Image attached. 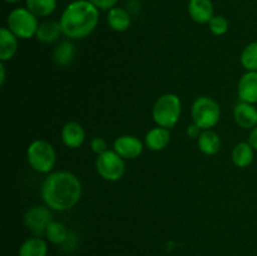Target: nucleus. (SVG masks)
Listing matches in <instances>:
<instances>
[{
    "label": "nucleus",
    "instance_id": "1",
    "mask_svg": "<svg viewBox=\"0 0 257 256\" xmlns=\"http://www.w3.org/2000/svg\"><path fill=\"white\" fill-rule=\"evenodd\" d=\"M45 205L54 211H68L82 197V183L72 172L58 171L45 177L40 188Z\"/></svg>",
    "mask_w": 257,
    "mask_h": 256
},
{
    "label": "nucleus",
    "instance_id": "2",
    "mask_svg": "<svg viewBox=\"0 0 257 256\" xmlns=\"http://www.w3.org/2000/svg\"><path fill=\"white\" fill-rule=\"evenodd\" d=\"M99 9L89 0H75L70 3L60 17L63 34L69 39H83L97 28Z\"/></svg>",
    "mask_w": 257,
    "mask_h": 256
},
{
    "label": "nucleus",
    "instance_id": "3",
    "mask_svg": "<svg viewBox=\"0 0 257 256\" xmlns=\"http://www.w3.org/2000/svg\"><path fill=\"white\" fill-rule=\"evenodd\" d=\"M181 110H182V104H181L180 97L173 93H167V94L161 95L156 100L152 109L153 120L160 127L170 130L177 124Z\"/></svg>",
    "mask_w": 257,
    "mask_h": 256
},
{
    "label": "nucleus",
    "instance_id": "4",
    "mask_svg": "<svg viewBox=\"0 0 257 256\" xmlns=\"http://www.w3.org/2000/svg\"><path fill=\"white\" fill-rule=\"evenodd\" d=\"M27 158L33 170L40 173H49L54 168L57 153L48 141L37 140L28 147Z\"/></svg>",
    "mask_w": 257,
    "mask_h": 256
},
{
    "label": "nucleus",
    "instance_id": "5",
    "mask_svg": "<svg viewBox=\"0 0 257 256\" xmlns=\"http://www.w3.org/2000/svg\"><path fill=\"white\" fill-rule=\"evenodd\" d=\"M7 28L18 39H30L37 35L38 18L27 8H17L8 15Z\"/></svg>",
    "mask_w": 257,
    "mask_h": 256
},
{
    "label": "nucleus",
    "instance_id": "6",
    "mask_svg": "<svg viewBox=\"0 0 257 256\" xmlns=\"http://www.w3.org/2000/svg\"><path fill=\"white\" fill-rule=\"evenodd\" d=\"M191 117L193 123L202 131L211 130L220 120L221 108L211 97H198L191 108Z\"/></svg>",
    "mask_w": 257,
    "mask_h": 256
},
{
    "label": "nucleus",
    "instance_id": "7",
    "mask_svg": "<svg viewBox=\"0 0 257 256\" xmlns=\"http://www.w3.org/2000/svg\"><path fill=\"white\" fill-rule=\"evenodd\" d=\"M124 158L120 157L114 150L105 151L104 153L99 155L95 161V168L98 175L105 181L115 182L123 177L125 171Z\"/></svg>",
    "mask_w": 257,
    "mask_h": 256
},
{
    "label": "nucleus",
    "instance_id": "8",
    "mask_svg": "<svg viewBox=\"0 0 257 256\" xmlns=\"http://www.w3.org/2000/svg\"><path fill=\"white\" fill-rule=\"evenodd\" d=\"M53 221V215L48 206H35L24 215V225L35 236L45 235L48 225Z\"/></svg>",
    "mask_w": 257,
    "mask_h": 256
},
{
    "label": "nucleus",
    "instance_id": "9",
    "mask_svg": "<svg viewBox=\"0 0 257 256\" xmlns=\"http://www.w3.org/2000/svg\"><path fill=\"white\" fill-rule=\"evenodd\" d=\"M113 148L115 152L125 160H135L140 157L143 152V143L136 136L124 135L119 136L113 143Z\"/></svg>",
    "mask_w": 257,
    "mask_h": 256
},
{
    "label": "nucleus",
    "instance_id": "10",
    "mask_svg": "<svg viewBox=\"0 0 257 256\" xmlns=\"http://www.w3.org/2000/svg\"><path fill=\"white\" fill-rule=\"evenodd\" d=\"M237 95L241 102L257 103V72H246L237 84Z\"/></svg>",
    "mask_w": 257,
    "mask_h": 256
},
{
    "label": "nucleus",
    "instance_id": "11",
    "mask_svg": "<svg viewBox=\"0 0 257 256\" xmlns=\"http://www.w3.org/2000/svg\"><path fill=\"white\" fill-rule=\"evenodd\" d=\"M233 117L236 123L245 130H253L257 127V108L255 104L240 102L235 107Z\"/></svg>",
    "mask_w": 257,
    "mask_h": 256
},
{
    "label": "nucleus",
    "instance_id": "12",
    "mask_svg": "<svg viewBox=\"0 0 257 256\" xmlns=\"http://www.w3.org/2000/svg\"><path fill=\"white\" fill-rule=\"evenodd\" d=\"M188 14L193 22L198 24L210 23L213 15V4L211 0H190L188 2Z\"/></svg>",
    "mask_w": 257,
    "mask_h": 256
},
{
    "label": "nucleus",
    "instance_id": "13",
    "mask_svg": "<svg viewBox=\"0 0 257 256\" xmlns=\"http://www.w3.org/2000/svg\"><path fill=\"white\" fill-rule=\"evenodd\" d=\"M62 141L68 148H79L85 141L84 128L78 122H68L63 127Z\"/></svg>",
    "mask_w": 257,
    "mask_h": 256
},
{
    "label": "nucleus",
    "instance_id": "14",
    "mask_svg": "<svg viewBox=\"0 0 257 256\" xmlns=\"http://www.w3.org/2000/svg\"><path fill=\"white\" fill-rule=\"evenodd\" d=\"M145 142L147 148H150L151 151H156L157 152V151L165 150L171 142L170 130L160 127V125L156 128H152L146 135Z\"/></svg>",
    "mask_w": 257,
    "mask_h": 256
},
{
    "label": "nucleus",
    "instance_id": "15",
    "mask_svg": "<svg viewBox=\"0 0 257 256\" xmlns=\"http://www.w3.org/2000/svg\"><path fill=\"white\" fill-rule=\"evenodd\" d=\"M18 52V38L7 27L0 29V60L8 62Z\"/></svg>",
    "mask_w": 257,
    "mask_h": 256
},
{
    "label": "nucleus",
    "instance_id": "16",
    "mask_svg": "<svg viewBox=\"0 0 257 256\" xmlns=\"http://www.w3.org/2000/svg\"><path fill=\"white\" fill-rule=\"evenodd\" d=\"M75 45L70 40H62L58 43L53 52V60L60 68H65L74 60Z\"/></svg>",
    "mask_w": 257,
    "mask_h": 256
},
{
    "label": "nucleus",
    "instance_id": "17",
    "mask_svg": "<svg viewBox=\"0 0 257 256\" xmlns=\"http://www.w3.org/2000/svg\"><path fill=\"white\" fill-rule=\"evenodd\" d=\"M197 146L202 153L213 156L221 150V138L215 131L203 130L200 137L197 138Z\"/></svg>",
    "mask_w": 257,
    "mask_h": 256
},
{
    "label": "nucleus",
    "instance_id": "18",
    "mask_svg": "<svg viewBox=\"0 0 257 256\" xmlns=\"http://www.w3.org/2000/svg\"><path fill=\"white\" fill-rule=\"evenodd\" d=\"M60 34H63L62 27L60 23L55 22V20H45V22L40 23L39 28L37 32V39L39 42L45 43V44H50L59 39Z\"/></svg>",
    "mask_w": 257,
    "mask_h": 256
},
{
    "label": "nucleus",
    "instance_id": "19",
    "mask_svg": "<svg viewBox=\"0 0 257 256\" xmlns=\"http://www.w3.org/2000/svg\"><path fill=\"white\" fill-rule=\"evenodd\" d=\"M255 150L248 142H240L235 146L231 153L233 165L238 168H246L252 163Z\"/></svg>",
    "mask_w": 257,
    "mask_h": 256
},
{
    "label": "nucleus",
    "instance_id": "20",
    "mask_svg": "<svg viewBox=\"0 0 257 256\" xmlns=\"http://www.w3.org/2000/svg\"><path fill=\"white\" fill-rule=\"evenodd\" d=\"M107 22L114 32H125L131 27V15L122 8H113L108 10Z\"/></svg>",
    "mask_w": 257,
    "mask_h": 256
},
{
    "label": "nucleus",
    "instance_id": "21",
    "mask_svg": "<svg viewBox=\"0 0 257 256\" xmlns=\"http://www.w3.org/2000/svg\"><path fill=\"white\" fill-rule=\"evenodd\" d=\"M47 242L39 236L25 240L19 248V256H47Z\"/></svg>",
    "mask_w": 257,
    "mask_h": 256
},
{
    "label": "nucleus",
    "instance_id": "22",
    "mask_svg": "<svg viewBox=\"0 0 257 256\" xmlns=\"http://www.w3.org/2000/svg\"><path fill=\"white\" fill-rule=\"evenodd\" d=\"M25 8L37 18H45L55 12L57 0H25Z\"/></svg>",
    "mask_w": 257,
    "mask_h": 256
},
{
    "label": "nucleus",
    "instance_id": "23",
    "mask_svg": "<svg viewBox=\"0 0 257 256\" xmlns=\"http://www.w3.org/2000/svg\"><path fill=\"white\" fill-rule=\"evenodd\" d=\"M45 237L55 245H62L69 237L68 228L58 221H52L45 230Z\"/></svg>",
    "mask_w": 257,
    "mask_h": 256
},
{
    "label": "nucleus",
    "instance_id": "24",
    "mask_svg": "<svg viewBox=\"0 0 257 256\" xmlns=\"http://www.w3.org/2000/svg\"><path fill=\"white\" fill-rule=\"evenodd\" d=\"M240 62L247 72H257V42L246 45L241 53Z\"/></svg>",
    "mask_w": 257,
    "mask_h": 256
},
{
    "label": "nucleus",
    "instance_id": "25",
    "mask_svg": "<svg viewBox=\"0 0 257 256\" xmlns=\"http://www.w3.org/2000/svg\"><path fill=\"white\" fill-rule=\"evenodd\" d=\"M208 27L213 35H223L228 30V22L225 17L215 15L208 23Z\"/></svg>",
    "mask_w": 257,
    "mask_h": 256
},
{
    "label": "nucleus",
    "instance_id": "26",
    "mask_svg": "<svg viewBox=\"0 0 257 256\" xmlns=\"http://www.w3.org/2000/svg\"><path fill=\"white\" fill-rule=\"evenodd\" d=\"M90 147H92V151L95 153V155H102L105 151H108V145L107 141L102 137H94L90 142Z\"/></svg>",
    "mask_w": 257,
    "mask_h": 256
},
{
    "label": "nucleus",
    "instance_id": "27",
    "mask_svg": "<svg viewBox=\"0 0 257 256\" xmlns=\"http://www.w3.org/2000/svg\"><path fill=\"white\" fill-rule=\"evenodd\" d=\"M97 9L99 10H110L115 7L118 0H89Z\"/></svg>",
    "mask_w": 257,
    "mask_h": 256
},
{
    "label": "nucleus",
    "instance_id": "28",
    "mask_svg": "<svg viewBox=\"0 0 257 256\" xmlns=\"http://www.w3.org/2000/svg\"><path fill=\"white\" fill-rule=\"evenodd\" d=\"M201 133H202V130L197 124H195V123L188 125L187 131H186V135H187L188 138H196V140L200 137Z\"/></svg>",
    "mask_w": 257,
    "mask_h": 256
},
{
    "label": "nucleus",
    "instance_id": "29",
    "mask_svg": "<svg viewBox=\"0 0 257 256\" xmlns=\"http://www.w3.org/2000/svg\"><path fill=\"white\" fill-rule=\"evenodd\" d=\"M248 143L252 146L253 150L257 151V127L251 130L250 136H248Z\"/></svg>",
    "mask_w": 257,
    "mask_h": 256
},
{
    "label": "nucleus",
    "instance_id": "30",
    "mask_svg": "<svg viewBox=\"0 0 257 256\" xmlns=\"http://www.w3.org/2000/svg\"><path fill=\"white\" fill-rule=\"evenodd\" d=\"M5 77H7V75H5V65H4V63H0V84L2 85H4V83H5Z\"/></svg>",
    "mask_w": 257,
    "mask_h": 256
},
{
    "label": "nucleus",
    "instance_id": "31",
    "mask_svg": "<svg viewBox=\"0 0 257 256\" xmlns=\"http://www.w3.org/2000/svg\"><path fill=\"white\" fill-rule=\"evenodd\" d=\"M4 2L9 3V4H15V3H19L20 0H4Z\"/></svg>",
    "mask_w": 257,
    "mask_h": 256
}]
</instances>
